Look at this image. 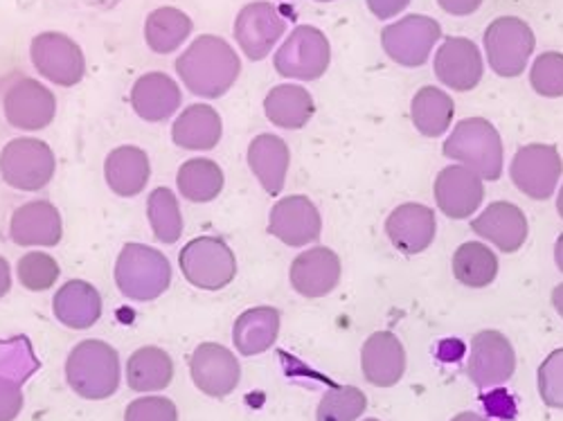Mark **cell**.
<instances>
[{"label":"cell","mask_w":563,"mask_h":421,"mask_svg":"<svg viewBox=\"0 0 563 421\" xmlns=\"http://www.w3.org/2000/svg\"><path fill=\"white\" fill-rule=\"evenodd\" d=\"M176 73L195 96L217 100L238 81L242 62L225 38L203 34L176 59Z\"/></svg>","instance_id":"1"},{"label":"cell","mask_w":563,"mask_h":421,"mask_svg":"<svg viewBox=\"0 0 563 421\" xmlns=\"http://www.w3.org/2000/svg\"><path fill=\"white\" fill-rule=\"evenodd\" d=\"M444 156L462 163L485 180H498L503 174V140L485 118H466L455 124L444 143Z\"/></svg>","instance_id":"2"},{"label":"cell","mask_w":563,"mask_h":421,"mask_svg":"<svg viewBox=\"0 0 563 421\" xmlns=\"http://www.w3.org/2000/svg\"><path fill=\"white\" fill-rule=\"evenodd\" d=\"M66 379L68 386L84 399H109L120 386L118 352L102 341L79 343L66 361Z\"/></svg>","instance_id":"3"},{"label":"cell","mask_w":563,"mask_h":421,"mask_svg":"<svg viewBox=\"0 0 563 421\" xmlns=\"http://www.w3.org/2000/svg\"><path fill=\"white\" fill-rule=\"evenodd\" d=\"M172 282L169 259L145 244H126L115 264V285L120 293L135 302L161 298Z\"/></svg>","instance_id":"4"},{"label":"cell","mask_w":563,"mask_h":421,"mask_svg":"<svg viewBox=\"0 0 563 421\" xmlns=\"http://www.w3.org/2000/svg\"><path fill=\"white\" fill-rule=\"evenodd\" d=\"M57 158L53 149L36 137H16L0 152L3 180L23 192H38L55 176Z\"/></svg>","instance_id":"5"},{"label":"cell","mask_w":563,"mask_h":421,"mask_svg":"<svg viewBox=\"0 0 563 421\" xmlns=\"http://www.w3.org/2000/svg\"><path fill=\"white\" fill-rule=\"evenodd\" d=\"M187 282L203 291L225 289L238 275V259L219 237H197L178 255Z\"/></svg>","instance_id":"6"},{"label":"cell","mask_w":563,"mask_h":421,"mask_svg":"<svg viewBox=\"0 0 563 421\" xmlns=\"http://www.w3.org/2000/svg\"><path fill=\"white\" fill-rule=\"evenodd\" d=\"M532 27L516 16H500L485 30V51L489 66L500 77H519L534 53Z\"/></svg>","instance_id":"7"},{"label":"cell","mask_w":563,"mask_h":421,"mask_svg":"<svg viewBox=\"0 0 563 421\" xmlns=\"http://www.w3.org/2000/svg\"><path fill=\"white\" fill-rule=\"evenodd\" d=\"M332 62V45L318 27L300 25L275 53V70L282 77L313 81L322 77Z\"/></svg>","instance_id":"8"},{"label":"cell","mask_w":563,"mask_h":421,"mask_svg":"<svg viewBox=\"0 0 563 421\" xmlns=\"http://www.w3.org/2000/svg\"><path fill=\"white\" fill-rule=\"evenodd\" d=\"M440 36H442V27L435 19L410 14L384 27L382 45L386 55L395 64L404 68H417L421 64H427Z\"/></svg>","instance_id":"9"},{"label":"cell","mask_w":563,"mask_h":421,"mask_svg":"<svg viewBox=\"0 0 563 421\" xmlns=\"http://www.w3.org/2000/svg\"><path fill=\"white\" fill-rule=\"evenodd\" d=\"M30 57L41 77L57 86H77L86 73L79 45L62 32H43L32 38Z\"/></svg>","instance_id":"10"},{"label":"cell","mask_w":563,"mask_h":421,"mask_svg":"<svg viewBox=\"0 0 563 421\" xmlns=\"http://www.w3.org/2000/svg\"><path fill=\"white\" fill-rule=\"evenodd\" d=\"M511 180L519 190L534 199L545 201L554 195L563 174V160L552 145H526L516 152L511 167Z\"/></svg>","instance_id":"11"},{"label":"cell","mask_w":563,"mask_h":421,"mask_svg":"<svg viewBox=\"0 0 563 421\" xmlns=\"http://www.w3.org/2000/svg\"><path fill=\"white\" fill-rule=\"evenodd\" d=\"M516 369V354L509 339L496 330H483L472 341L466 374L481 390L503 386Z\"/></svg>","instance_id":"12"},{"label":"cell","mask_w":563,"mask_h":421,"mask_svg":"<svg viewBox=\"0 0 563 421\" xmlns=\"http://www.w3.org/2000/svg\"><path fill=\"white\" fill-rule=\"evenodd\" d=\"M287 32V21L279 16L271 3H251L234 21V38H238L244 55L253 62H262L271 55L275 43Z\"/></svg>","instance_id":"13"},{"label":"cell","mask_w":563,"mask_h":421,"mask_svg":"<svg viewBox=\"0 0 563 421\" xmlns=\"http://www.w3.org/2000/svg\"><path fill=\"white\" fill-rule=\"evenodd\" d=\"M268 232L282 244L302 248L320 240L322 219L318 208L307 197H287L273 206Z\"/></svg>","instance_id":"14"},{"label":"cell","mask_w":563,"mask_h":421,"mask_svg":"<svg viewBox=\"0 0 563 421\" xmlns=\"http://www.w3.org/2000/svg\"><path fill=\"white\" fill-rule=\"evenodd\" d=\"M5 120L14 129L38 131L45 129L57 113V100L51 88H45L36 79H21L5 92L3 100Z\"/></svg>","instance_id":"15"},{"label":"cell","mask_w":563,"mask_h":421,"mask_svg":"<svg viewBox=\"0 0 563 421\" xmlns=\"http://www.w3.org/2000/svg\"><path fill=\"white\" fill-rule=\"evenodd\" d=\"M195 386L208 397H228L240 386L242 367L238 356L217 343H203L195 350L190 361Z\"/></svg>","instance_id":"16"},{"label":"cell","mask_w":563,"mask_h":421,"mask_svg":"<svg viewBox=\"0 0 563 421\" xmlns=\"http://www.w3.org/2000/svg\"><path fill=\"white\" fill-rule=\"evenodd\" d=\"M433 192L440 212L449 219H468L485 199V185L476 171L464 165H451L438 174Z\"/></svg>","instance_id":"17"},{"label":"cell","mask_w":563,"mask_h":421,"mask_svg":"<svg viewBox=\"0 0 563 421\" xmlns=\"http://www.w3.org/2000/svg\"><path fill=\"white\" fill-rule=\"evenodd\" d=\"M435 77L451 90H474L483 79V55L472 38L449 36L435 55Z\"/></svg>","instance_id":"18"},{"label":"cell","mask_w":563,"mask_h":421,"mask_svg":"<svg viewBox=\"0 0 563 421\" xmlns=\"http://www.w3.org/2000/svg\"><path fill=\"white\" fill-rule=\"evenodd\" d=\"M341 259L332 248H309L300 253L289 270L294 291L305 298L330 296L341 282Z\"/></svg>","instance_id":"19"},{"label":"cell","mask_w":563,"mask_h":421,"mask_svg":"<svg viewBox=\"0 0 563 421\" xmlns=\"http://www.w3.org/2000/svg\"><path fill=\"white\" fill-rule=\"evenodd\" d=\"M438 232L435 212L419 203H404L395 208L386 221V235L399 253L419 255L424 253Z\"/></svg>","instance_id":"20"},{"label":"cell","mask_w":563,"mask_h":421,"mask_svg":"<svg viewBox=\"0 0 563 421\" xmlns=\"http://www.w3.org/2000/svg\"><path fill=\"white\" fill-rule=\"evenodd\" d=\"M361 369L367 384L393 388L406 372V350L393 332L372 334L361 350Z\"/></svg>","instance_id":"21"},{"label":"cell","mask_w":563,"mask_h":421,"mask_svg":"<svg viewBox=\"0 0 563 421\" xmlns=\"http://www.w3.org/2000/svg\"><path fill=\"white\" fill-rule=\"evenodd\" d=\"M10 235L19 246H57L64 235L62 214L51 201H30L14 212Z\"/></svg>","instance_id":"22"},{"label":"cell","mask_w":563,"mask_h":421,"mask_svg":"<svg viewBox=\"0 0 563 421\" xmlns=\"http://www.w3.org/2000/svg\"><path fill=\"white\" fill-rule=\"evenodd\" d=\"M472 230L503 253H516L528 240V217L519 206L496 201L472 221Z\"/></svg>","instance_id":"23"},{"label":"cell","mask_w":563,"mask_h":421,"mask_svg":"<svg viewBox=\"0 0 563 421\" xmlns=\"http://www.w3.org/2000/svg\"><path fill=\"white\" fill-rule=\"evenodd\" d=\"M180 88L165 73H147L131 88V107L147 122H165L180 107Z\"/></svg>","instance_id":"24"},{"label":"cell","mask_w":563,"mask_h":421,"mask_svg":"<svg viewBox=\"0 0 563 421\" xmlns=\"http://www.w3.org/2000/svg\"><path fill=\"white\" fill-rule=\"evenodd\" d=\"M249 165L264 190L271 197H275L285 190L287 171L291 165L289 145L273 133H262L253 140L249 147Z\"/></svg>","instance_id":"25"},{"label":"cell","mask_w":563,"mask_h":421,"mask_svg":"<svg viewBox=\"0 0 563 421\" xmlns=\"http://www.w3.org/2000/svg\"><path fill=\"white\" fill-rule=\"evenodd\" d=\"M53 311L57 320L70 330H90L102 315V296L84 279H70L57 291Z\"/></svg>","instance_id":"26"},{"label":"cell","mask_w":563,"mask_h":421,"mask_svg":"<svg viewBox=\"0 0 563 421\" xmlns=\"http://www.w3.org/2000/svg\"><path fill=\"white\" fill-rule=\"evenodd\" d=\"M223 135L221 115L208 104L187 107L174 122V143L187 152H210Z\"/></svg>","instance_id":"27"},{"label":"cell","mask_w":563,"mask_h":421,"mask_svg":"<svg viewBox=\"0 0 563 421\" xmlns=\"http://www.w3.org/2000/svg\"><path fill=\"white\" fill-rule=\"evenodd\" d=\"M107 182L118 197H135L147 187L152 176L150 156L140 147H118L104 163Z\"/></svg>","instance_id":"28"},{"label":"cell","mask_w":563,"mask_h":421,"mask_svg":"<svg viewBox=\"0 0 563 421\" xmlns=\"http://www.w3.org/2000/svg\"><path fill=\"white\" fill-rule=\"evenodd\" d=\"M279 334V311L273 307H255L244 311L234 322L232 341L242 356H257L271 350Z\"/></svg>","instance_id":"29"},{"label":"cell","mask_w":563,"mask_h":421,"mask_svg":"<svg viewBox=\"0 0 563 421\" xmlns=\"http://www.w3.org/2000/svg\"><path fill=\"white\" fill-rule=\"evenodd\" d=\"M316 111L311 92L302 86L282 84L275 86L266 100H264V113L266 118L279 126V129H302Z\"/></svg>","instance_id":"30"},{"label":"cell","mask_w":563,"mask_h":421,"mask_svg":"<svg viewBox=\"0 0 563 421\" xmlns=\"http://www.w3.org/2000/svg\"><path fill=\"white\" fill-rule=\"evenodd\" d=\"M172 379V356L161 347H140L126 363V384L133 392H161Z\"/></svg>","instance_id":"31"},{"label":"cell","mask_w":563,"mask_h":421,"mask_svg":"<svg viewBox=\"0 0 563 421\" xmlns=\"http://www.w3.org/2000/svg\"><path fill=\"white\" fill-rule=\"evenodd\" d=\"M453 113H455V104L442 88L427 86L412 98V109H410L412 124L421 135L427 137L444 135L453 122Z\"/></svg>","instance_id":"32"},{"label":"cell","mask_w":563,"mask_h":421,"mask_svg":"<svg viewBox=\"0 0 563 421\" xmlns=\"http://www.w3.org/2000/svg\"><path fill=\"white\" fill-rule=\"evenodd\" d=\"M176 182L187 201L210 203L223 190V171L210 158H192L180 165Z\"/></svg>","instance_id":"33"},{"label":"cell","mask_w":563,"mask_h":421,"mask_svg":"<svg viewBox=\"0 0 563 421\" xmlns=\"http://www.w3.org/2000/svg\"><path fill=\"white\" fill-rule=\"evenodd\" d=\"M190 34L192 19L176 8H161L152 12L145 23L147 45L156 55H169L178 51Z\"/></svg>","instance_id":"34"},{"label":"cell","mask_w":563,"mask_h":421,"mask_svg":"<svg viewBox=\"0 0 563 421\" xmlns=\"http://www.w3.org/2000/svg\"><path fill=\"white\" fill-rule=\"evenodd\" d=\"M453 275L464 287L485 289L498 275V257L485 244L466 242L453 255Z\"/></svg>","instance_id":"35"},{"label":"cell","mask_w":563,"mask_h":421,"mask_svg":"<svg viewBox=\"0 0 563 421\" xmlns=\"http://www.w3.org/2000/svg\"><path fill=\"white\" fill-rule=\"evenodd\" d=\"M147 217L154 230V237L161 244H176L183 235V214L178 199L167 187H156L147 201Z\"/></svg>","instance_id":"36"},{"label":"cell","mask_w":563,"mask_h":421,"mask_svg":"<svg viewBox=\"0 0 563 421\" xmlns=\"http://www.w3.org/2000/svg\"><path fill=\"white\" fill-rule=\"evenodd\" d=\"M367 408V397L356 386H343L324 392L318 403L316 421H356Z\"/></svg>","instance_id":"37"},{"label":"cell","mask_w":563,"mask_h":421,"mask_svg":"<svg viewBox=\"0 0 563 421\" xmlns=\"http://www.w3.org/2000/svg\"><path fill=\"white\" fill-rule=\"evenodd\" d=\"M16 268L21 285L30 291H48L59 279V264L48 253H27Z\"/></svg>","instance_id":"38"},{"label":"cell","mask_w":563,"mask_h":421,"mask_svg":"<svg viewBox=\"0 0 563 421\" xmlns=\"http://www.w3.org/2000/svg\"><path fill=\"white\" fill-rule=\"evenodd\" d=\"M530 84L543 98H563V55H539L530 70Z\"/></svg>","instance_id":"39"},{"label":"cell","mask_w":563,"mask_h":421,"mask_svg":"<svg viewBox=\"0 0 563 421\" xmlns=\"http://www.w3.org/2000/svg\"><path fill=\"white\" fill-rule=\"evenodd\" d=\"M539 395L548 408L563 410V347L554 350L539 367Z\"/></svg>","instance_id":"40"},{"label":"cell","mask_w":563,"mask_h":421,"mask_svg":"<svg viewBox=\"0 0 563 421\" xmlns=\"http://www.w3.org/2000/svg\"><path fill=\"white\" fill-rule=\"evenodd\" d=\"M124 421H178V410L172 399L140 397L126 406Z\"/></svg>","instance_id":"41"},{"label":"cell","mask_w":563,"mask_h":421,"mask_svg":"<svg viewBox=\"0 0 563 421\" xmlns=\"http://www.w3.org/2000/svg\"><path fill=\"white\" fill-rule=\"evenodd\" d=\"M23 410V392L19 381L0 377V421H14Z\"/></svg>","instance_id":"42"},{"label":"cell","mask_w":563,"mask_h":421,"mask_svg":"<svg viewBox=\"0 0 563 421\" xmlns=\"http://www.w3.org/2000/svg\"><path fill=\"white\" fill-rule=\"evenodd\" d=\"M410 5V0H367L369 12L377 19H393Z\"/></svg>","instance_id":"43"},{"label":"cell","mask_w":563,"mask_h":421,"mask_svg":"<svg viewBox=\"0 0 563 421\" xmlns=\"http://www.w3.org/2000/svg\"><path fill=\"white\" fill-rule=\"evenodd\" d=\"M438 5H440L446 14H453V16H468V14H474V12L483 5V0H438Z\"/></svg>","instance_id":"44"},{"label":"cell","mask_w":563,"mask_h":421,"mask_svg":"<svg viewBox=\"0 0 563 421\" xmlns=\"http://www.w3.org/2000/svg\"><path fill=\"white\" fill-rule=\"evenodd\" d=\"M12 289V273L5 257H0V300H3Z\"/></svg>","instance_id":"45"},{"label":"cell","mask_w":563,"mask_h":421,"mask_svg":"<svg viewBox=\"0 0 563 421\" xmlns=\"http://www.w3.org/2000/svg\"><path fill=\"white\" fill-rule=\"evenodd\" d=\"M552 304H554L556 313L563 318V285L554 287V291H552Z\"/></svg>","instance_id":"46"},{"label":"cell","mask_w":563,"mask_h":421,"mask_svg":"<svg viewBox=\"0 0 563 421\" xmlns=\"http://www.w3.org/2000/svg\"><path fill=\"white\" fill-rule=\"evenodd\" d=\"M451 421H492V419H487V417H483L478 412H462V414L453 417Z\"/></svg>","instance_id":"47"},{"label":"cell","mask_w":563,"mask_h":421,"mask_svg":"<svg viewBox=\"0 0 563 421\" xmlns=\"http://www.w3.org/2000/svg\"><path fill=\"white\" fill-rule=\"evenodd\" d=\"M554 259H556L559 270L563 273V235H559V240H556V246H554Z\"/></svg>","instance_id":"48"},{"label":"cell","mask_w":563,"mask_h":421,"mask_svg":"<svg viewBox=\"0 0 563 421\" xmlns=\"http://www.w3.org/2000/svg\"><path fill=\"white\" fill-rule=\"evenodd\" d=\"M556 210H559V214H561V219H563V185H561L559 197H556Z\"/></svg>","instance_id":"49"},{"label":"cell","mask_w":563,"mask_h":421,"mask_svg":"<svg viewBox=\"0 0 563 421\" xmlns=\"http://www.w3.org/2000/svg\"><path fill=\"white\" fill-rule=\"evenodd\" d=\"M318 3H330V0H318Z\"/></svg>","instance_id":"50"},{"label":"cell","mask_w":563,"mask_h":421,"mask_svg":"<svg viewBox=\"0 0 563 421\" xmlns=\"http://www.w3.org/2000/svg\"><path fill=\"white\" fill-rule=\"evenodd\" d=\"M365 421H379V419H365Z\"/></svg>","instance_id":"51"}]
</instances>
